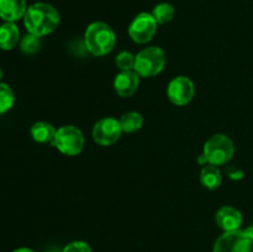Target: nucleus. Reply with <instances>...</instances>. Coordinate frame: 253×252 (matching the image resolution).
Listing matches in <instances>:
<instances>
[{"instance_id": "f257e3e1", "label": "nucleus", "mask_w": 253, "mask_h": 252, "mask_svg": "<svg viewBox=\"0 0 253 252\" xmlns=\"http://www.w3.org/2000/svg\"><path fill=\"white\" fill-rule=\"evenodd\" d=\"M59 12L47 2H35L27 7L24 24L29 34L42 37L51 34L59 25Z\"/></svg>"}, {"instance_id": "f03ea898", "label": "nucleus", "mask_w": 253, "mask_h": 252, "mask_svg": "<svg viewBox=\"0 0 253 252\" xmlns=\"http://www.w3.org/2000/svg\"><path fill=\"white\" fill-rule=\"evenodd\" d=\"M84 42L91 54L104 56L113 51L114 46H115V32L105 22H93L86 27Z\"/></svg>"}, {"instance_id": "7ed1b4c3", "label": "nucleus", "mask_w": 253, "mask_h": 252, "mask_svg": "<svg viewBox=\"0 0 253 252\" xmlns=\"http://www.w3.org/2000/svg\"><path fill=\"white\" fill-rule=\"evenodd\" d=\"M167 62L165 51L160 47L151 46L138 52L135 57L133 71L143 78H150L160 74Z\"/></svg>"}, {"instance_id": "20e7f679", "label": "nucleus", "mask_w": 253, "mask_h": 252, "mask_svg": "<svg viewBox=\"0 0 253 252\" xmlns=\"http://www.w3.org/2000/svg\"><path fill=\"white\" fill-rule=\"evenodd\" d=\"M203 153L207 157L209 165H226L235 153L234 142L229 136L224 133H216L205 142Z\"/></svg>"}, {"instance_id": "39448f33", "label": "nucleus", "mask_w": 253, "mask_h": 252, "mask_svg": "<svg viewBox=\"0 0 253 252\" xmlns=\"http://www.w3.org/2000/svg\"><path fill=\"white\" fill-rule=\"evenodd\" d=\"M52 146L63 155L77 156L84 148V135L76 126H62L57 130L56 136L52 141Z\"/></svg>"}, {"instance_id": "423d86ee", "label": "nucleus", "mask_w": 253, "mask_h": 252, "mask_svg": "<svg viewBox=\"0 0 253 252\" xmlns=\"http://www.w3.org/2000/svg\"><path fill=\"white\" fill-rule=\"evenodd\" d=\"M252 241L241 230L225 231L214 245L212 252H252Z\"/></svg>"}, {"instance_id": "0eeeda50", "label": "nucleus", "mask_w": 253, "mask_h": 252, "mask_svg": "<svg viewBox=\"0 0 253 252\" xmlns=\"http://www.w3.org/2000/svg\"><path fill=\"white\" fill-rule=\"evenodd\" d=\"M157 22L152 14L148 12H141L138 14L128 27V35L136 43H147L155 36L157 30Z\"/></svg>"}, {"instance_id": "6e6552de", "label": "nucleus", "mask_w": 253, "mask_h": 252, "mask_svg": "<svg viewBox=\"0 0 253 252\" xmlns=\"http://www.w3.org/2000/svg\"><path fill=\"white\" fill-rule=\"evenodd\" d=\"M123 128L120 121L114 118H104L93 127V138L98 145L110 146L120 138Z\"/></svg>"}, {"instance_id": "1a4fd4ad", "label": "nucleus", "mask_w": 253, "mask_h": 252, "mask_svg": "<svg viewBox=\"0 0 253 252\" xmlns=\"http://www.w3.org/2000/svg\"><path fill=\"white\" fill-rule=\"evenodd\" d=\"M167 93L168 98L173 104L178 106L187 105L194 96V83L188 77H177L170 81Z\"/></svg>"}, {"instance_id": "9d476101", "label": "nucleus", "mask_w": 253, "mask_h": 252, "mask_svg": "<svg viewBox=\"0 0 253 252\" xmlns=\"http://www.w3.org/2000/svg\"><path fill=\"white\" fill-rule=\"evenodd\" d=\"M140 84V76L135 71H121L114 81V89L123 98L135 94Z\"/></svg>"}, {"instance_id": "9b49d317", "label": "nucleus", "mask_w": 253, "mask_h": 252, "mask_svg": "<svg viewBox=\"0 0 253 252\" xmlns=\"http://www.w3.org/2000/svg\"><path fill=\"white\" fill-rule=\"evenodd\" d=\"M216 224L224 231H235L240 230L242 225V214L232 207H222L217 210Z\"/></svg>"}, {"instance_id": "f8f14e48", "label": "nucleus", "mask_w": 253, "mask_h": 252, "mask_svg": "<svg viewBox=\"0 0 253 252\" xmlns=\"http://www.w3.org/2000/svg\"><path fill=\"white\" fill-rule=\"evenodd\" d=\"M26 10V0H0V17L6 22L20 20Z\"/></svg>"}, {"instance_id": "ddd939ff", "label": "nucleus", "mask_w": 253, "mask_h": 252, "mask_svg": "<svg viewBox=\"0 0 253 252\" xmlns=\"http://www.w3.org/2000/svg\"><path fill=\"white\" fill-rule=\"evenodd\" d=\"M20 42L19 27L14 22H5L0 26V48L10 51Z\"/></svg>"}, {"instance_id": "4468645a", "label": "nucleus", "mask_w": 253, "mask_h": 252, "mask_svg": "<svg viewBox=\"0 0 253 252\" xmlns=\"http://www.w3.org/2000/svg\"><path fill=\"white\" fill-rule=\"evenodd\" d=\"M57 130L51 125L49 123L46 121H39V123H35L31 126V133L32 138H34L36 142L40 143H52L54 136H56Z\"/></svg>"}, {"instance_id": "2eb2a0df", "label": "nucleus", "mask_w": 253, "mask_h": 252, "mask_svg": "<svg viewBox=\"0 0 253 252\" xmlns=\"http://www.w3.org/2000/svg\"><path fill=\"white\" fill-rule=\"evenodd\" d=\"M200 182L205 188L210 190H214L221 185L222 177L221 172L217 168V166L208 165L200 172Z\"/></svg>"}, {"instance_id": "dca6fc26", "label": "nucleus", "mask_w": 253, "mask_h": 252, "mask_svg": "<svg viewBox=\"0 0 253 252\" xmlns=\"http://www.w3.org/2000/svg\"><path fill=\"white\" fill-rule=\"evenodd\" d=\"M119 121H120L121 128H123L124 132L127 133L140 130L143 125V118L141 116V114L136 113V111H130V113L124 114Z\"/></svg>"}, {"instance_id": "f3484780", "label": "nucleus", "mask_w": 253, "mask_h": 252, "mask_svg": "<svg viewBox=\"0 0 253 252\" xmlns=\"http://www.w3.org/2000/svg\"><path fill=\"white\" fill-rule=\"evenodd\" d=\"M174 6L169 2H161L157 6H155L152 11V16L155 17L156 22L158 25H165L172 21L174 17Z\"/></svg>"}, {"instance_id": "a211bd4d", "label": "nucleus", "mask_w": 253, "mask_h": 252, "mask_svg": "<svg viewBox=\"0 0 253 252\" xmlns=\"http://www.w3.org/2000/svg\"><path fill=\"white\" fill-rule=\"evenodd\" d=\"M41 37L36 36V35L27 34L20 41V49L26 54H34L39 52V49L41 48Z\"/></svg>"}, {"instance_id": "6ab92c4d", "label": "nucleus", "mask_w": 253, "mask_h": 252, "mask_svg": "<svg viewBox=\"0 0 253 252\" xmlns=\"http://www.w3.org/2000/svg\"><path fill=\"white\" fill-rule=\"evenodd\" d=\"M14 91L7 84L0 83V114H4L9 110L14 104Z\"/></svg>"}, {"instance_id": "aec40b11", "label": "nucleus", "mask_w": 253, "mask_h": 252, "mask_svg": "<svg viewBox=\"0 0 253 252\" xmlns=\"http://www.w3.org/2000/svg\"><path fill=\"white\" fill-rule=\"evenodd\" d=\"M135 57L131 52L123 51L118 54L115 62L121 71H132L135 67Z\"/></svg>"}, {"instance_id": "412c9836", "label": "nucleus", "mask_w": 253, "mask_h": 252, "mask_svg": "<svg viewBox=\"0 0 253 252\" xmlns=\"http://www.w3.org/2000/svg\"><path fill=\"white\" fill-rule=\"evenodd\" d=\"M62 252H93L90 246L84 241H73L67 245Z\"/></svg>"}, {"instance_id": "4be33fe9", "label": "nucleus", "mask_w": 253, "mask_h": 252, "mask_svg": "<svg viewBox=\"0 0 253 252\" xmlns=\"http://www.w3.org/2000/svg\"><path fill=\"white\" fill-rule=\"evenodd\" d=\"M227 174H229V177L231 179H240L244 175V172L236 167H229L227 168Z\"/></svg>"}, {"instance_id": "5701e85b", "label": "nucleus", "mask_w": 253, "mask_h": 252, "mask_svg": "<svg viewBox=\"0 0 253 252\" xmlns=\"http://www.w3.org/2000/svg\"><path fill=\"white\" fill-rule=\"evenodd\" d=\"M245 232H246V235L250 237V240H251L252 244H253V225H252V226L247 227V229L245 230Z\"/></svg>"}, {"instance_id": "b1692460", "label": "nucleus", "mask_w": 253, "mask_h": 252, "mask_svg": "<svg viewBox=\"0 0 253 252\" xmlns=\"http://www.w3.org/2000/svg\"><path fill=\"white\" fill-rule=\"evenodd\" d=\"M198 163H199V165H207L208 163V160L204 156V153H202V155L199 156V158H198Z\"/></svg>"}, {"instance_id": "393cba45", "label": "nucleus", "mask_w": 253, "mask_h": 252, "mask_svg": "<svg viewBox=\"0 0 253 252\" xmlns=\"http://www.w3.org/2000/svg\"><path fill=\"white\" fill-rule=\"evenodd\" d=\"M12 252H35V251L31 249H27V247H21V249H17Z\"/></svg>"}, {"instance_id": "a878e982", "label": "nucleus", "mask_w": 253, "mask_h": 252, "mask_svg": "<svg viewBox=\"0 0 253 252\" xmlns=\"http://www.w3.org/2000/svg\"><path fill=\"white\" fill-rule=\"evenodd\" d=\"M2 78V71H1V68H0V79Z\"/></svg>"}]
</instances>
